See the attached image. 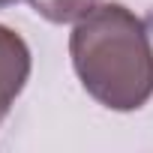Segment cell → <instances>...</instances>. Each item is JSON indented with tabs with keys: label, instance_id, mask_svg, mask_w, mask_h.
<instances>
[{
	"label": "cell",
	"instance_id": "6da1fadb",
	"mask_svg": "<svg viewBox=\"0 0 153 153\" xmlns=\"http://www.w3.org/2000/svg\"><path fill=\"white\" fill-rule=\"evenodd\" d=\"M69 57L87 96L111 111H138L153 96L147 24L123 3H99L69 33Z\"/></svg>",
	"mask_w": 153,
	"mask_h": 153
},
{
	"label": "cell",
	"instance_id": "7a4b0ae2",
	"mask_svg": "<svg viewBox=\"0 0 153 153\" xmlns=\"http://www.w3.org/2000/svg\"><path fill=\"white\" fill-rule=\"evenodd\" d=\"M30 69H33V57L24 36L0 24V120L9 114V108L21 96L30 78Z\"/></svg>",
	"mask_w": 153,
	"mask_h": 153
},
{
	"label": "cell",
	"instance_id": "3957f363",
	"mask_svg": "<svg viewBox=\"0 0 153 153\" xmlns=\"http://www.w3.org/2000/svg\"><path fill=\"white\" fill-rule=\"evenodd\" d=\"M27 3L36 15H42L51 24H75L93 6H99V0H27Z\"/></svg>",
	"mask_w": 153,
	"mask_h": 153
},
{
	"label": "cell",
	"instance_id": "277c9868",
	"mask_svg": "<svg viewBox=\"0 0 153 153\" xmlns=\"http://www.w3.org/2000/svg\"><path fill=\"white\" fill-rule=\"evenodd\" d=\"M15 3H21V0H0V9H6V6H15Z\"/></svg>",
	"mask_w": 153,
	"mask_h": 153
}]
</instances>
